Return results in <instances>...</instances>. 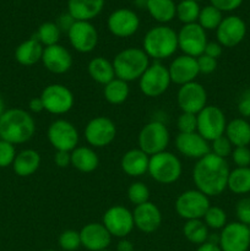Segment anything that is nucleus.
I'll return each mask as SVG.
<instances>
[{"mask_svg":"<svg viewBox=\"0 0 250 251\" xmlns=\"http://www.w3.org/2000/svg\"><path fill=\"white\" fill-rule=\"evenodd\" d=\"M176 103L183 113L199 114L207 105V92L198 81L189 82L179 87Z\"/></svg>","mask_w":250,"mask_h":251,"instance_id":"dca6fc26","label":"nucleus"},{"mask_svg":"<svg viewBox=\"0 0 250 251\" xmlns=\"http://www.w3.org/2000/svg\"><path fill=\"white\" fill-rule=\"evenodd\" d=\"M171 76L167 66L161 61L150 64L147 70L139 78V88L142 95L150 98H156L167 92L171 86Z\"/></svg>","mask_w":250,"mask_h":251,"instance_id":"0eeeda50","label":"nucleus"},{"mask_svg":"<svg viewBox=\"0 0 250 251\" xmlns=\"http://www.w3.org/2000/svg\"><path fill=\"white\" fill-rule=\"evenodd\" d=\"M178 34V49L183 51L184 55L199 58L205 51L207 44V34L206 31L196 22V24L183 25Z\"/></svg>","mask_w":250,"mask_h":251,"instance_id":"4468645a","label":"nucleus"},{"mask_svg":"<svg viewBox=\"0 0 250 251\" xmlns=\"http://www.w3.org/2000/svg\"><path fill=\"white\" fill-rule=\"evenodd\" d=\"M73 55L61 44L46 47L42 55V64L51 74L61 75L73 68Z\"/></svg>","mask_w":250,"mask_h":251,"instance_id":"aec40b11","label":"nucleus"},{"mask_svg":"<svg viewBox=\"0 0 250 251\" xmlns=\"http://www.w3.org/2000/svg\"><path fill=\"white\" fill-rule=\"evenodd\" d=\"M202 221L211 229H222L227 225V213L218 206H210L206 211Z\"/></svg>","mask_w":250,"mask_h":251,"instance_id":"58836bf2","label":"nucleus"},{"mask_svg":"<svg viewBox=\"0 0 250 251\" xmlns=\"http://www.w3.org/2000/svg\"><path fill=\"white\" fill-rule=\"evenodd\" d=\"M169 141H171V134L168 127L159 120H152L145 124L137 136L139 149L150 157L167 151Z\"/></svg>","mask_w":250,"mask_h":251,"instance_id":"423d86ee","label":"nucleus"},{"mask_svg":"<svg viewBox=\"0 0 250 251\" xmlns=\"http://www.w3.org/2000/svg\"><path fill=\"white\" fill-rule=\"evenodd\" d=\"M134 2L139 9H146L147 0H134Z\"/></svg>","mask_w":250,"mask_h":251,"instance_id":"13d9d810","label":"nucleus"},{"mask_svg":"<svg viewBox=\"0 0 250 251\" xmlns=\"http://www.w3.org/2000/svg\"><path fill=\"white\" fill-rule=\"evenodd\" d=\"M55 24L58 25L59 29H60L61 32H66V33H68V31L71 28V26L75 24V20H74V17L71 16L69 12H64V14H61L60 16L58 17Z\"/></svg>","mask_w":250,"mask_h":251,"instance_id":"864d4df0","label":"nucleus"},{"mask_svg":"<svg viewBox=\"0 0 250 251\" xmlns=\"http://www.w3.org/2000/svg\"><path fill=\"white\" fill-rule=\"evenodd\" d=\"M132 217L135 227L145 234L154 233L162 225L161 210L151 201L135 206L132 210Z\"/></svg>","mask_w":250,"mask_h":251,"instance_id":"5701e85b","label":"nucleus"},{"mask_svg":"<svg viewBox=\"0 0 250 251\" xmlns=\"http://www.w3.org/2000/svg\"><path fill=\"white\" fill-rule=\"evenodd\" d=\"M44 251H55V250H51V249H49V250H44Z\"/></svg>","mask_w":250,"mask_h":251,"instance_id":"052dcab7","label":"nucleus"},{"mask_svg":"<svg viewBox=\"0 0 250 251\" xmlns=\"http://www.w3.org/2000/svg\"><path fill=\"white\" fill-rule=\"evenodd\" d=\"M44 47L34 37L26 39L15 49V59L22 66H33L42 61Z\"/></svg>","mask_w":250,"mask_h":251,"instance_id":"cd10ccee","label":"nucleus"},{"mask_svg":"<svg viewBox=\"0 0 250 251\" xmlns=\"http://www.w3.org/2000/svg\"><path fill=\"white\" fill-rule=\"evenodd\" d=\"M5 110H6V109H5V102H4V100H2L1 96H0V117L4 114Z\"/></svg>","mask_w":250,"mask_h":251,"instance_id":"bf43d9fd","label":"nucleus"},{"mask_svg":"<svg viewBox=\"0 0 250 251\" xmlns=\"http://www.w3.org/2000/svg\"><path fill=\"white\" fill-rule=\"evenodd\" d=\"M176 127H178L179 132H181V134L195 132L196 129H198V118H196V114L181 112L178 119H176Z\"/></svg>","mask_w":250,"mask_h":251,"instance_id":"79ce46f5","label":"nucleus"},{"mask_svg":"<svg viewBox=\"0 0 250 251\" xmlns=\"http://www.w3.org/2000/svg\"><path fill=\"white\" fill-rule=\"evenodd\" d=\"M54 163L59 168H66L71 166V152L55 151L54 154Z\"/></svg>","mask_w":250,"mask_h":251,"instance_id":"3c124183","label":"nucleus"},{"mask_svg":"<svg viewBox=\"0 0 250 251\" xmlns=\"http://www.w3.org/2000/svg\"><path fill=\"white\" fill-rule=\"evenodd\" d=\"M108 31L118 38H127L139 31L140 19L131 9L120 7L110 12L107 19Z\"/></svg>","mask_w":250,"mask_h":251,"instance_id":"2eb2a0df","label":"nucleus"},{"mask_svg":"<svg viewBox=\"0 0 250 251\" xmlns=\"http://www.w3.org/2000/svg\"><path fill=\"white\" fill-rule=\"evenodd\" d=\"M59 247L64 251H76L81 247L80 232L66 229L59 237Z\"/></svg>","mask_w":250,"mask_h":251,"instance_id":"a19ab883","label":"nucleus"},{"mask_svg":"<svg viewBox=\"0 0 250 251\" xmlns=\"http://www.w3.org/2000/svg\"><path fill=\"white\" fill-rule=\"evenodd\" d=\"M16 154L17 152L15 145L0 140V168H7V167L12 166Z\"/></svg>","mask_w":250,"mask_h":251,"instance_id":"c03bdc74","label":"nucleus"},{"mask_svg":"<svg viewBox=\"0 0 250 251\" xmlns=\"http://www.w3.org/2000/svg\"><path fill=\"white\" fill-rule=\"evenodd\" d=\"M195 1H198V2H199V1H202V0H195Z\"/></svg>","mask_w":250,"mask_h":251,"instance_id":"e2e57ef3","label":"nucleus"},{"mask_svg":"<svg viewBox=\"0 0 250 251\" xmlns=\"http://www.w3.org/2000/svg\"><path fill=\"white\" fill-rule=\"evenodd\" d=\"M196 60H198L199 71H200V74H203V75H210V74H212L217 69V60L205 55V54L196 58Z\"/></svg>","mask_w":250,"mask_h":251,"instance_id":"de8ad7c7","label":"nucleus"},{"mask_svg":"<svg viewBox=\"0 0 250 251\" xmlns=\"http://www.w3.org/2000/svg\"><path fill=\"white\" fill-rule=\"evenodd\" d=\"M102 225L112 237L126 238L135 228L132 211L122 205L112 206L103 213Z\"/></svg>","mask_w":250,"mask_h":251,"instance_id":"ddd939ff","label":"nucleus"},{"mask_svg":"<svg viewBox=\"0 0 250 251\" xmlns=\"http://www.w3.org/2000/svg\"><path fill=\"white\" fill-rule=\"evenodd\" d=\"M200 10V5L195 0H180L176 4L175 17L183 25L196 24Z\"/></svg>","mask_w":250,"mask_h":251,"instance_id":"e433bc0d","label":"nucleus"},{"mask_svg":"<svg viewBox=\"0 0 250 251\" xmlns=\"http://www.w3.org/2000/svg\"><path fill=\"white\" fill-rule=\"evenodd\" d=\"M41 154L36 150L25 149L17 152L16 157L12 163V169L16 176L21 178H27L36 173L41 167Z\"/></svg>","mask_w":250,"mask_h":251,"instance_id":"bb28decb","label":"nucleus"},{"mask_svg":"<svg viewBox=\"0 0 250 251\" xmlns=\"http://www.w3.org/2000/svg\"><path fill=\"white\" fill-rule=\"evenodd\" d=\"M223 20V12L216 9L212 5H206L201 7L200 14H199L198 24L202 27L205 31H216L217 27Z\"/></svg>","mask_w":250,"mask_h":251,"instance_id":"4c0bfd02","label":"nucleus"},{"mask_svg":"<svg viewBox=\"0 0 250 251\" xmlns=\"http://www.w3.org/2000/svg\"><path fill=\"white\" fill-rule=\"evenodd\" d=\"M227 189L237 195L250 193V167H237L229 172Z\"/></svg>","mask_w":250,"mask_h":251,"instance_id":"473e14b6","label":"nucleus"},{"mask_svg":"<svg viewBox=\"0 0 250 251\" xmlns=\"http://www.w3.org/2000/svg\"><path fill=\"white\" fill-rule=\"evenodd\" d=\"M183 234L191 244L201 245L208 240V227L202 220L186 221L183 226Z\"/></svg>","mask_w":250,"mask_h":251,"instance_id":"f704fd0d","label":"nucleus"},{"mask_svg":"<svg viewBox=\"0 0 250 251\" xmlns=\"http://www.w3.org/2000/svg\"><path fill=\"white\" fill-rule=\"evenodd\" d=\"M66 34L70 46L81 54L92 53L98 44V31L90 21H75Z\"/></svg>","mask_w":250,"mask_h":251,"instance_id":"f3484780","label":"nucleus"},{"mask_svg":"<svg viewBox=\"0 0 250 251\" xmlns=\"http://www.w3.org/2000/svg\"><path fill=\"white\" fill-rule=\"evenodd\" d=\"M142 49L149 58L156 61L171 58L178 50V34L167 25L152 27L142 39Z\"/></svg>","mask_w":250,"mask_h":251,"instance_id":"7ed1b4c3","label":"nucleus"},{"mask_svg":"<svg viewBox=\"0 0 250 251\" xmlns=\"http://www.w3.org/2000/svg\"><path fill=\"white\" fill-rule=\"evenodd\" d=\"M198 118V129L196 131L208 142L223 136L227 127V119L217 105H206L199 114Z\"/></svg>","mask_w":250,"mask_h":251,"instance_id":"1a4fd4ad","label":"nucleus"},{"mask_svg":"<svg viewBox=\"0 0 250 251\" xmlns=\"http://www.w3.org/2000/svg\"><path fill=\"white\" fill-rule=\"evenodd\" d=\"M83 136L86 142L95 149H103L112 144L117 136V126L114 122L107 117H95L87 123Z\"/></svg>","mask_w":250,"mask_h":251,"instance_id":"f8f14e48","label":"nucleus"},{"mask_svg":"<svg viewBox=\"0 0 250 251\" xmlns=\"http://www.w3.org/2000/svg\"><path fill=\"white\" fill-rule=\"evenodd\" d=\"M175 149L186 158L200 159L211 152L208 141H206L198 131L190 134L179 132L175 137Z\"/></svg>","mask_w":250,"mask_h":251,"instance_id":"4be33fe9","label":"nucleus"},{"mask_svg":"<svg viewBox=\"0 0 250 251\" xmlns=\"http://www.w3.org/2000/svg\"><path fill=\"white\" fill-rule=\"evenodd\" d=\"M247 36V24L242 17L229 15L223 17L222 22L216 29V38L223 48H234L243 42Z\"/></svg>","mask_w":250,"mask_h":251,"instance_id":"6ab92c4d","label":"nucleus"},{"mask_svg":"<svg viewBox=\"0 0 250 251\" xmlns=\"http://www.w3.org/2000/svg\"><path fill=\"white\" fill-rule=\"evenodd\" d=\"M223 53V47L221 46L220 43H218L217 41L216 42H207V44H206V48H205V51H203V54L207 56H210V58H213L217 60L218 58H220L221 55H222Z\"/></svg>","mask_w":250,"mask_h":251,"instance_id":"603ef678","label":"nucleus"},{"mask_svg":"<svg viewBox=\"0 0 250 251\" xmlns=\"http://www.w3.org/2000/svg\"><path fill=\"white\" fill-rule=\"evenodd\" d=\"M130 93L129 83L125 81L120 80V78L115 77L113 78L110 82L104 85L103 88V96L104 100H107L109 104L113 105H119L124 103L127 100Z\"/></svg>","mask_w":250,"mask_h":251,"instance_id":"72a5a7b5","label":"nucleus"},{"mask_svg":"<svg viewBox=\"0 0 250 251\" xmlns=\"http://www.w3.org/2000/svg\"><path fill=\"white\" fill-rule=\"evenodd\" d=\"M248 228H249V232H250V225H249V226H248Z\"/></svg>","mask_w":250,"mask_h":251,"instance_id":"0e129e2a","label":"nucleus"},{"mask_svg":"<svg viewBox=\"0 0 250 251\" xmlns=\"http://www.w3.org/2000/svg\"><path fill=\"white\" fill-rule=\"evenodd\" d=\"M36 134V122L31 113L21 108L5 110L0 117V140L12 145L28 142Z\"/></svg>","mask_w":250,"mask_h":251,"instance_id":"f03ea898","label":"nucleus"},{"mask_svg":"<svg viewBox=\"0 0 250 251\" xmlns=\"http://www.w3.org/2000/svg\"><path fill=\"white\" fill-rule=\"evenodd\" d=\"M218 237V245L222 251H248L250 248L249 228L240 222L227 223Z\"/></svg>","mask_w":250,"mask_h":251,"instance_id":"a211bd4d","label":"nucleus"},{"mask_svg":"<svg viewBox=\"0 0 250 251\" xmlns=\"http://www.w3.org/2000/svg\"><path fill=\"white\" fill-rule=\"evenodd\" d=\"M168 71L172 82L179 86L194 82L196 81V77L200 75L196 58L184 55V54L172 60L168 66Z\"/></svg>","mask_w":250,"mask_h":251,"instance_id":"412c9836","label":"nucleus"},{"mask_svg":"<svg viewBox=\"0 0 250 251\" xmlns=\"http://www.w3.org/2000/svg\"><path fill=\"white\" fill-rule=\"evenodd\" d=\"M80 238L81 247L88 251L105 250L112 243V235L102 223L97 222H91L83 226L80 230Z\"/></svg>","mask_w":250,"mask_h":251,"instance_id":"b1692460","label":"nucleus"},{"mask_svg":"<svg viewBox=\"0 0 250 251\" xmlns=\"http://www.w3.org/2000/svg\"><path fill=\"white\" fill-rule=\"evenodd\" d=\"M49 144L55 151L71 152L78 145L80 135L71 122L66 119H56L49 125L47 131Z\"/></svg>","mask_w":250,"mask_h":251,"instance_id":"9b49d317","label":"nucleus"},{"mask_svg":"<svg viewBox=\"0 0 250 251\" xmlns=\"http://www.w3.org/2000/svg\"><path fill=\"white\" fill-rule=\"evenodd\" d=\"M117 251H135V249L134 245H132V243L130 242L129 239L123 238V239H120L119 242H118Z\"/></svg>","mask_w":250,"mask_h":251,"instance_id":"6e6d98bb","label":"nucleus"},{"mask_svg":"<svg viewBox=\"0 0 250 251\" xmlns=\"http://www.w3.org/2000/svg\"><path fill=\"white\" fill-rule=\"evenodd\" d=\"M71 166L81 173H92L100 166V157L92 147L77 146L71 151Z\"/></svg>","mask_w":250,"mask_h":251,"instance_id":"c85d7f7f","label":"nucleus"},{"mask_svg":"<svg viewBox=\"0 0 250 251\" xmlns=\"http://www.w3.org/2000/svg\"><path fill=\"white\" fill-rule=\"evenodd\" d=\"M87 71L90 77L95 82L103 86L110 82L113 78H115L113 63L108 59L103 58V56H96V58L91 59L87 65Z\"/></svg>","mask_w":250,"mask_h":251,"instance_id":"7c9ffc66","label":"nucleus"},{"mask_svg":"<svg viewBox=\"0 0 250 251\" xmlns=\"http://www.w3.org/2000/svg\"><path fill=\"white\" fill-rule=\"evenodd\" d=\"M211 206L210 198L198 189L181 193L175 200V212L185 221L202 220L206 211Z\"/></svg>","mask_w":250,"mask_h":251,"instance_id":"6e6552de","label":"nucleus"},{"mask_svg":"<svg viewBox=\"0 0 250 251\" xmlns=\"http://www.w3.org/2000/svg\"><path fill=\"white\" fill-rule=\"evenodd\" d=\"M225 136L234 147L249 146L250 144V123L244 118H235L227 123Z\"/></svg>","mask_w":250,"mask_h":251,"instance_id":"c756f323","label":"nucleus"},{"mask_svg":"<svg viewBox=\"0 0 250 251\" xmlns=\"http://www.w3.org/2000/svg\"><path fill=\"white\" fill-rule=\"evenodd\" d=\"M146 10L154 21L166 25L175 17L176 4L174 0H147Z\"/></svg>","mask_w":250,"mask_h":251,"instance_id":"2f4dec72","label":"nucleus"},{"mask_svg":"<svg viewBox=\"0 0 250 251\" xmlns=\"http://www.w3.org/2000/svg\"><path fill=\"white\" fill-rule=\"evenodd\" d=\"M150 156L140 149H131L123 154L120 159L122 171L131 178H139L149 172Z\"/></svg>","mask_w":250,"mask_h":251,"instance_id":"393cba45","label":"nucleus"},{"mask_svg":"<svg viewBox=\"0 0 250 251\" xmlns=\"http://www.w3.org/2000/svg\"><path fill=\"white\" fill-rule=\"evenodd\" d=\"M100 251H110V250H108V249H105V250H100Z\"/></svg>","mask_w":250,"mask_h":251,"instance_id":"680f3d73","label":"nucleus"},{"mask_svg":"<svg viewBox=\"0 0 250 251\" xmlns=\"http://www.w3.org/2000/svg\"><path fill=\"white\" fill-rule=\"evenodd\" d=\"M44 110L54 115H64L73 109L75 97L71 90L61 83H51L43 88L41 96Z\"/></svg>","mask_w":250,"mask_h":251,"instance_id":"9d476101","label":"nucleus"},{"mask_svg":"<svg viewBox=\"0 0 250 251\" xmlns=\"http://www.w3.org/2000/svg\"><path fill=\"white\" fill-rule=\"evenodd\" d=\"M104 7V0H68V12L75 21L96 19Z\"/></svg>","mask_w":250,"mask_h":251,"instance_id":"a878e982","label":"nucleus"},{"mask_svg":"<svg viewBox=\"0 0 250 251\" xmlns=\"http://www.w3.org/2000/svg\"><path fill=\"white\" fill-rule=\"evenodd\" d=\"M196 251H222V250H221L220 245H218V244L206 242V243H203V244L199 245L198 250H196Z\"/></svg>","mask_w":250,"mask_h":251,"instance_id":"4d7b16f0","label":"nucleus"},{"mask_svg":"<svg viewBox=\"0 0 250 251\" xmlns=\"http://www.w3.org/2000/svg\"><path fill=\"white\" fill-rule=\"evenodd\" d=\"M211 153L216 154V156L221 157V158H227L232 154L233 145L230 144L229 140L223 135V136L218 137V139L213 140L210 145Z\"/></svg>","mask_w":250,"mask_h":251,"instance_id":"37998d69","label":"nucleus"},{"mask_svg":"<svg viewBox=\"0 0 250 251\" xmlns=\"http://www.w3.org/2000/svg\"><path fill=\"white\" fill-rule=\"evenodd\" d=\"M238 112L243 118L250 117V88L245 90L238 100Z\"/></svg>","mask_w":250,"mask_h":251,"instance_id":"8fccbe9b","label":"nucleus"},{"mask_svg":"<svg viewBox=\"0 0 250 251\" xmlns=\"http://www.w3.org/2000/svg\"><path fill=\"white\" fill-rule=\"evenodd\" d=\"M229 172L227 161L210 152L196 161L193 168L194 184L208 198L218 196L227 189Z\"/></svg>","mask_w":250,"mask_h":251,"instance_id":"f257e3e1","label":"nucleus"},{"mask_svg":"<svg viewBox=\"0 0 250 251\" xmlns=\"http://www.w3.org/2000/svg\"><path fill=\"white\" fill-rule=\"evenodd\" d=\"M60 36L61 31L59 29L58 25H56L55 22L47 21L43 22V24L38 27L34 38L46 48V47L58 44L59 41H60Z\"/></svg>","mask_w":250,"mask_h":251,"instance_id":"c9c22d12","label":"nucleus"},{"mask_svg":"<svg viewBox=\"0 0 250 251\" xmlns=\"http://www.w3.org/2000/svg\"><path fill=\"white\" fill-rule=\"evenodd\" d=\"M147 173L157 183L169 185L179 180L183 173V166L175 154L163 151L150 157Z\"/></svg>","mask_w":250,"mask_h":251,"instance_id":"39448f33","label":"nucleus"},{"mask_svg":"<svg viewBox=\"0 0 250 251\" xmlns=\"http://www.w3.org/2000/svg\"><path fill=\"white\" fill-rule=\"evenodd\" d=\"M28 109L31 110L32 113H36V114L43 112L44 105H43V102H42V98L41 97L31 98L28 102Z\"/></svg>","mask_w":250,"mask_h":251,"instance_id":"5fc2aeb1","label":"nucleus"},{"mask_svg":"<svg viewBox=\"0 0 250 251\" xmlns=\"http://www.w3.org/2000/svg\"><path fill=\"white\" fill-rule=\"evenodd\" d=\"M244 0H210V4L221 12H232L242 6Z\"/></svg>","mask_w":250,"mask_h":251,"instance_id":"09e8293b","label":"nucleus"},{"mask_svg":"<svg viewBox=\"0 0 250 251\" xmlns=\"http://www.w3.org/2000/svg\"><path fill=\"white\" fill-rule=\"evenodd\" d=\"M232 159L237 167L250 166V149L248 146L234 147L232 151Z\"/></svg>","mask_w":250,"mask_h":251,"instance_id":"49530a36","label":"nucleus"},{"mask_svg":"<svg viewBox=\"0 0 250 251\" xmlns=\"http://www.w3.org/2000/svg\"><path fill=\"white\" fill-rule=\"evenodd\" d=\"M235 216L238 222L245 226L250 225V198L240 199L235 206Z\"/></svg>","mask_w":250,"mask_h":251,"instance_id":"a18cd8bd","label":"nucleus"},{"mask_svg":"<svg viewBox=\"0 0 250 251\" xmlns=\"http://www.w3.org/2000/svg\"><path fill=\"white\" fill-rule=\"evenodd\" d=\"M127 199L135 206L142 205L150 201V189L142 181H134L127 188Z\"/></svg>","mask_w":250,"mask_h":251,"instance_id":"ea45409f","label":"nucleus"},{"mask_svg":"<svg viewBox=\"0 0 250 251\" xmlns=\"http://www.w3.org/2000/svg\"><path fill=\"white\" fill-rule=\"evenodd\" d=\"M112 63L115 77L129 83L141 77L150 66V58L142 48L129 47L120 50Z\"/></svg>","mask_w":250,"mask_h":251,"instance_id":"20e7f679","label":"nucleus"}]
</instances>
